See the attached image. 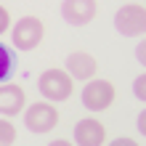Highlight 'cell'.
<instances>
[{"label":"cell","instance_id":"3957f363","mask_svg":"<svg viewBox=\"0 0 146 146\" xmlns=\"http://www.w3.org/2000/svg\"><path fill=\"white\" fill-rule=\"evenodd\" d=\"M114 29L125 37H138L146 32V8L141 5H122L114 16Z\"/></svg>","mask_w":146,"mask_h":146},{"label":"cell","instance_id":"9c48e42d","mask_svg":"<svg viewBox=\"0 0 146 146\" xmlns=\"http://www.w3.org/2000/svg\"><path fill=\"white\" fill-rule=\"evenodd\" d=\"M24 90L19 85H0V117H13L24 106Z\"/></svg>","mask_w":146,"mask_h":146},{"label":"cell","instance_id":"6da1fadb","mask_svg":"<svg viewBox=\"0 0 146 146\" xmlns=\"http://www.w3.org/2000/svg\"><path fill=\"white\" fill-rule=\"evenodd\" d=\"M42 35H45V29H42V21L37 16H21L19 21L13 24V32H11V40H13V48L19 50H35L40 45Z\"/></svg>","mask_w":146,"mask_h":146},{"label":"cell","instance_id":"8fae6325","mask_svg":"<svg viewBox=\"0 0 146 146\" xmlns=\"http://www.w3.org/2000/svg\"><path fill=\"white\" fill-rule=\"evenodd\" d=\"M16 141V127L8 119H0V146H13Z\"/></svg>","mask_w":146,"mask_h":146},{"label":"cell","instance_id":"2e32d148","mask_svg":"<svg viewBox=\"0 0 146 146\" xmlns=\"http://www.w3.org/2000/svg\"><path fill=\"white\" fill-rule=\"evenodd\" d=\"M138 133H141V135H146V109L138 114Z\"/></svg>","mask_w":146,"mask_h":146},{"label":"cell","instance_id":"e0dca14e","mask_svg":"<svg viewBox=\"0 0 146 146\" xmlns=\"http://www.w3.org/2000/svg\"><path fill=\"white\" fill-rule=\"evenodd\" d=\"M48 146H72V143H69V141H50Z\"/></svg>","mask_w":146,"mask_h":146},{"label":"cell","instance_id":"ba28073f","mask_svg":"<svg viewBox=\"0 0 146 146\" xmlns=\"http://www.w3.org/2000/svg\"><path fill=\"white\" fill-rule=\"evenodd\" d=\"M66 74L77 77V80H90L96 74V58L85 50H77V53L66 56Z\"/></svg>","mask_w":146,"mask_h":146},{"label":"cell","instance_id":"8992f818","mask_svg":"<svg viewBox=\"0 0 146 146\" xmlns=\"http://www.w3.org/2000/svg\"><path fill=\"white\" fill-rule=\"evenodd\" d=\"M96 16V0H64L61 3V19L72 27H85Z\"/></svg>","mask_w":146,"mask_h":146},{"label":"cell","instance_id":"7c38bea8","mask_svg":"<svg viewBox=\"0 0 146 146\" xmlns=\"http://www.w3.org/2000/svg\"><path fill=\"white\" fill-rule=\"evenodd\" d=\"M133 96L146 104V74H138V77L133 80Z\"/></svg>","mask_w":146,"mask_h":146},{"label":"cell","instance_id":"4fadbf2b","mask_svg":"<svg viewBox=\"0 0 146 146\" xmlns=\"http://www.w3.org/2000/svg\"><path fill=\"white\" fill-rule=\"evenodd\" d=\"M8 24H11V16H8V11L3 5H0V35H3V32L8 29Z\"/></svg>","mask_w":146,"mask_h":146},{"label":"cell","instance_id":"277c9868","mask_svg":"<svg viewBox=\"0 0 146 146\" xmlns=\"http://www.w3.org/2000/svg\"><path fill=\"white\" fill-rule=\"evenodd\" d=\"M58 122V111L53 104H45V101H40V104H32L27 109V114H24V125H27V130L29 133H48V130H53Z\"/></svg>","mask_w":146,"mask_h":146},{"label":"cell","instance_id":"30bf717a","mask_svg":"<svg viewBox=\"0 0 146 146\" xmlns=\"http://www.w3.org/2000/svg\"><path fill=\"white\" fill-rule=\"evenodd\" d=\"M11 72H13V56L8 53V48L0 42V82L8 80V77H11Z\"/></svg>","mask_w":146,"mask_h":146},{"label":"cell","instance_id":"52a82bcc","mask_svg":"<svg viewBox=\"0 0 146 146\" xmlns=\"http://www.w3.org/2000/svg\"><path fill=\"white\" fill-rule=\"evenodd\" d=\"M104 138H106L104 125H101L98 119H93V117H85V119H80V122L74 125V141H77V146H101Z\"/></svg>","mask_w":146,"mask_h":146},{"label":"cell","instance_id":"5bb4252c","mask_svg":"<svg viewBox=\"0 0 146 146\" xmlns=\"http://www.w3.org/2000/svg\"><path fill=\"white\" fill-rule=\"evenodd\" d=\"M135 58H138V64L146 66V40L138 42V48H135Z\"/></svg>","mask_w":146,"mask_h":146},{"label":"cell","instance_id":"5b68a950","mask_svg":"<svg viewBox=\"0 0 146 146\" xmlns=\"http://www.w3.org/2000/svg\"><path fill=\"white\" fill-rule=\"evenodd\" d=\"M114 101V85L106 80H90L82 88V106L90 111H104Z\"/></svg>","mask_w":146,"mask_h":146},{"label":"cell","instance_id":"7a4b0ae2","mask_svg":"<svg viewBox=\"0 0 146 146\" xmlns=\"http://www.w3.org/2000/svg\"><path fill=\"white\" fill-rule=\"evenodd\" d=\"M37 88L48 101H66L72 96V77L64 69H45L37 80Z\"/></svg>","mask_w":146,"mask_h":146},{"label":"cell","instance_id":"9a60e30c","mask_svg":"<svg viewBox=\"0 0 146 146\" xmlns=\"http://www.w3.org/2000/svg\"><path fill=\"white\" fill-rule=\"evenodd\" d=\"M109 146H138V143H135L133 138H114Z\"/></svg>","mask_w":146,"mask_h":146}]
</instances>
